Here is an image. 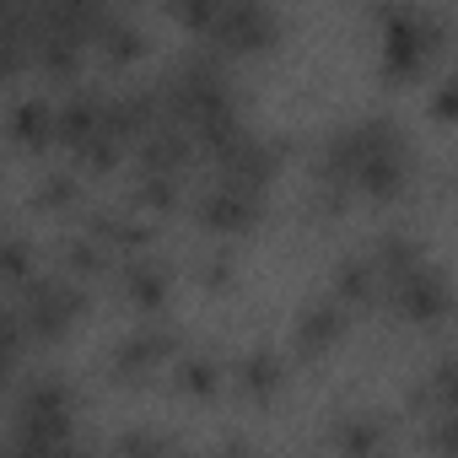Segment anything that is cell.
Listing matches in <instances>:
<instances>
[{
	"instance_id": "obj_1",
	"label": "cell",
	"mask_w": 458,
	"mask_h": 458,
	"mask_svg": "<svg viewBox=\"0 0 458 458\" xmlns=\"http://www.w3.org/2000/svg\"><path fill=\"white\" fill-rule=\"evenodd\" d=\"M410 167H415V151H410L404 124L388 114H361L324 135V146L313 157V183L335 189V194L394 199V194H404Z\"/></svg>"
},
{
	"instance_id": "obj_2",
	"label": "cell",
	"mask_w": 458,
	"mask_h": 458,
	"mask_svg": "<svg viewBox=\"0 0 458 458\" xmlns=\"http://www.w3.org/2000/svg\"><path fill=\"white\" fill-rule=\"evenodd\" d=\"M12 437H28V442H65V437H76V404H71L65 377L38 372V377H28L17 388Z\"/></svg>"
},
{
	"instance_id": "obj_3",
	"label": "cell",
	"mask_w": 458,
	"mask_h": 458,
	"mask_svg": "<svg viewBox=\"0 0 458 458\" xmlns=\"http://www.w3.org/2000/svg\"><path fill=\"white\" fill-rule=\"evenodd\" d=\"M377 22H383V71L399 81L420 76L442 44V17H426L415 6H377Z\"/></svg>"
},
{
	"instance_id": "obj_4",
	"label": "cell",
	"mask_w": 458,
	"mask_h": 458,
	"mask_svg": "<svg viewBox=\"0 0 458 458\" xmlns=\"http://www.w3.org/2000/svg\"><path fill=\"white\" fill-rule=\"evenodd\" d=\"M12 308L22 313V324L33 329V340H60V335L81 318L87 292L76 286V276H33V281L17 292Z\"/></svg>"
},
{
	"instance_id": "obj_5",
	"label": "cell",
	"mask_w": 458,
	"mask_h": 458,
	"mask_svg": "<svg viewBox=\"0 0 458 458\" xmlns=\"http://www.w3.org/2000/svg\"><path fill=\"white\" fill-rule=\"evenodd\" d=\"M281 38V12L276 6H254V0H221V12L205 33V49L210 55H254V49H270Z\"/></svg>"
},
{
	"instance_id": "obj_6",
	"label": "cell",
	"mask_w": 458,
	"mask_h": 458,
	"mask_svg": "<svg viewBox=\"0 0 458 458\" xmlns=\"http://www.w3.org/2000/svg\"><path fill=\"white\" fill-rule=\"evenodd\" d=\"M383 302L404 318V324H437L447 308H453V276L442 270V265H420V270H410V276H399L388 292H383Z\"/></svg>"
},
{
	"instance_id": "obj_7",
	"label": "cell",
	"mask_w": 458,
	"mask_h": 458,
	"mask_svg": "<svg viewBox=\"0 0 458 458\" xmlns=\"http://www.w3.org/2000/svg\"><path fill=\"white\" fill-rule=\"evenodd\" d=\"M194 216H199L205 233L233 238V233H249V226L265 216V194H254V189H243V183H221V178H210V189L194 199Z\"/></svg>"
},
{
	"instance_id": "obj_8",
	"label": "cell",
	"mask_w": 458,
	"mask_h": 458,
	"mask_svg": "<svg viewBox=\"0 0 458 458\" xmlns=\"http://www.w3.org/2000/svg\"><path fill=\"white\" fill-rule=\"evenodd\" d=\"M281 162H286V140H281V135H254V130H249L226 157H216V178H221V183H243V189L265 194L270 178L281 173Z\"/></svg>"
},
{
	"instance_id": "obj_9",
	"label": "cell",
	"mask_w": 458,
	"mask_h": 458,
	"mask_svg": "<svg viewBox=\"0 0 458 458\" xmlns=\"http://www.w3.org/2000/svg\"><path fill=\"white\" fill-rule=\"evenodd\" d=\"M162 361H178V329H167V324H146V329L124 335L114 345V356H108L114 377H146Z\"/></svg>"
},
{
	"instance_id": "obj_10",
	"label": "cell",
	"mask_w": 458,
	"mask_h": 458,
	"mask_svg": "<svg viewBox=\"0 0 458 458\" xmlns=\"http://www.w3.org/2000/svg\"><path fill=\"white\" fill-rule=\"evenodd\" d=\"M345 329H351V308H345L340 297H313V302L297 313L292 340H297V351H302V356H324L329 345H340V340H345Z\"/></svg>"
},
{
	"instance_id": "obj_11",
	"label": "cell",
	"mask_w": 458,
	"mask_h": 458,
	"mask_svg": "<svg viewBox=\"0 0 458 458\" xmlns=\"http://www.w3.org/2000/svg\"><path fill=\"white\" fill-rule=\"evenodd\" d=\"M194 157H199V146H194V135H189V130H178V124H157V130L135 146L140 173H167V178H178Z\"/></svg>"
},
{
	"instance_id": "obj_12",
	"label": "cell",
	"mask_w": 458,
	"mask_h": 458,
	"mask_svg": "<svg viewBox=\"0 0 458 458\" xmlns=\"http://www.w3.org/2000/svg\"><path fill=\"white\" fill-rule=\"evenodd\" d=\"M12 140L17 146H49V140H60V103H49L44 92H22L12 103Z\"/></svg>"
},
{
	"instance_id": "obj_13",
	"label": "cell",
	"mask_w": 458,
	"mask_h": 458,
	"mask_svg": "<svg viewBox=\"0 0 458 458\" xmlns=\"http://www.w3.org/2000/svg\"><path fill=\"white\" fill-rule=\"evenodd\" d=\"M367 259L377 265L383 292H388L399 276H410V270H420V265H426V249H420V238H415V233H404V226H388V233H377V243H372V254H367Z\"/></svg>"
},
{
	"instance_id": "obj_14",
	"label": "cell",
	"mask_w": 458,
	"mask_h": 458,
	"mask_svg": "<svg viewBox=\"0 0 458 458\" xmlns=\"http://www.w3.org/2000/svg\"><path fill=\"white\" fill-rule=\"evenodd\" d=\"M329 297H340L345 308H377L383 302V276H377V265L367 259V254H345L340 265H335V292Z\"/></svg>"
},
{
	"instance_id": "obj_15",
	"label": "cell",
	"mask_w": 458,
	"mask_h": 458,
	"mask_svg": "<svg viewBox=\"0 0 458 458\" xmlns=\"http://www.w3.org/2000/svg\"><path fill=\"white\" fill-rule=\"evenodd\" d=\"M119 292H124L140 313H162V302H167V270H162L157 259H146V254H130V259L119 265Z\"/></svg>"
},
{
	"instance_id": "obj_16",
	"label": "cell",
	"mask_w": 458,
	"mask_h": 458,
	"mask_svg": "<svg viewBox=\"0 0 458 458\" xmlns=\"http://www.w3.org/2000/svg\"><path fill=\"white\" fill-rule=\"evenodd\" d=\"M238 388H243V399H254V404H270L281 388H286V361L276 356V351H249L243 361H238Z\"/></svg>"
},
{
	"instance_id": "obj_17",
	"label": "cell",
	"mask_w": 458,
	"mask_h": 458,
	"mask_svg": "<svg viewBox=\"0 0 458 458\" xmlns=\"http://www.w3.org/2000/svg\"><path fill=\"white\" fill-rule=\"evenodd\" d=\"M335 447L345 458H377L388 447V426L377 415H345V420H335Z\"/></svg>"
},
{
	"instance_id": "obj_18",
	"label": "cell",
	"mask_w": 458,
	"mask_h": 458,
	"mask_svg": "<svg viewBox=\"0 0 458 458\" xmlns=\"http://www.w3.org/2000/svg\"><path fill=\"white\" fill-rule=\"evenodd\" d=\"M173 383H178L183 394H194V399H210V394L221 388V361H216V356L189 351V356H178V361H173Z\"/></svg>"
},
{
	"instance_id": "obj_19",
	"label": "cell",
	"mask_w": 458,
	"mask_h": 458,
	"mask_svg": "<svg viewBox=\"0 0 458 458\" xmlns=\"http://www.w3.org/2000/svg\"><path fill=\"white\" fill-rule=\"evenodd\" d=\"M92 44L103 49V60H135V55H140V22H135L130 12H108L103 33H98Z\"/></svg>"
},
{
	"instance_id": "obj_20",
	"label": "cell",
	"mask_w": 458,
	"mask_h": 458,
	"mask_svg": "<svg viewBox=\"0 0 458 458\" xmlns=\"http://www.w3.org/2000/svg\"><path fill=\"white\" fill-rule=\"evenodd\" d=\"M81 49H87V44H76V38L38 33V71H44V76H60V81H71V76L81 71Z\"/></svg>"
},
{
	"instance_id": "obj_21",
	"label": "cell",
	"mask_w": 458,
	"mask_h": 458,
	"mask_svg": "<svg viewBox=\"0 0 458 458\" xmlns=\"http://www.w3.org/2000/svg\"><path fill=\"white\" fill-rule=\"evenodd\" d=\"M60 259H65V276H103L108 270V249L98 243V238H87V233H76L65 249H60Z\"/></svg>"
},
{
	"instance_id": "obj_22",
	"label": "cell",
	"mask_w": 458,
	"mask_h": 458,
	"mask_svg": "<svg viewBox=\"0 0 458 458\" xmlns=\"http://www.w3.org/2000/svg\"><path fill=\"white\" fill-rule=\"evenodd\" d=\"M135 205H146V210H173V205H178V178H167V173H140V178H135Z\"/></svg>"
},
{
	"instance_id": "obj_23",
	"label": "cell",
	"mask_w": 458,
	"mask_h": 458,
	"mask_svg": "<svg viewBox=\"0 0 458 458\" xmlns=\"http://www.w3.org/2000/svg\"><path fill=\"white\" fill-rule=\"evenodd\" d=\"M0 270H6V281H17V286L33 281V243L22 233H6V243H0Z\"/></svg>"
},
{
	"instance_id": "obj_24",
	"label": "cell",
	"mask_w": 458,
	"mask_h": 458,
	"mask_svg": "<svg viewBox=\"0 0 458 458\" xmlns=\"http://www.w3.org/2000/svg\"><path fill=\"white\" fill-rule=\"evenodd\" d=\"M426 447H431L437 458H458V410L426 420Z\"/></svg>"
},
{
	"instance_id": "obj_25",
	"label": "cell",
	"mask_w": 458,
	"mask_h": 458,
	"mask_svg": "<svg viewBox=\"0 0 458 458\" xmlns=\"http://www.w3.org/2000/svg\"><path fill=\"white\" fill-rule=\"evenodd\" d=\"M167 453H173V442L157 431H124L119 437V458H167Z\"/></svg>"
},
{
	"instance_id": "obj_26",
	"label": "cell",
	"mask_w": 458,
	"mask_h": 458,
	"mask_svg": "<svg viewBox=\"0 0 458 458\" xmlns=\"http://www.w3.org/2000/svg\"><path fill=\"white\" fill-rule=\"evenodd\" d=\"M216 12H221V0H173V17L183 28H194V33H210Z\"/></svg>"
},
{
	"instance_id": "obj_27",
	"label": "cell",
	"mask_w": 458,
	"mask_h": 458,
	"mask_svg": "<svg viewBox=\"0 0 458 458\" xmlns=\"http://www.w3.org/2000/svg\"><path fill=\"white\" fill-rule=\"evenodd\" d=\"M76 194H81L76 173H49V178L38 183V199H44V205H76Z\"/></svg>"
},
{
	"instance_id": "obj_28",
	"label": "cell",
	"mask_w": 458,
	"mask_h": 458,
	"mask_svg": "<svg viewBox=\"0 0 458 458\" xmlns=\"http://www.w3.org/2000/svg\"><path fill=\"white\" fill-rule=\"evenodd\" d=\"M431 114H437V119H458V71H447V76L431 87Z\"/></svg>"
},
{
	"instance_id": "obj_29",
	"label": "cell",
	"mask_w": 458,
	"mask_h": 458,
	"mask_svg": "<svg viewBox=\"0 0 458 458\" xmlns=\"http://www.w3.org/2000/svg\"><path fill=\"white\" fill-rule=\"evenodd\" d=\"M199 276H205V286H226V281H233V265H226V254H216Z\"/></svg>"
},
{
	"instance_id": "obj_30",
	"label": "cell",
	"mask_w": 458,
	"mask_h": 458,
	"mask_svg": "<svg viewBox=\"0 0 458 458\" xmlns=\"http://www.w3.org/2000/svg\"><path fill=\"white\" fill-rule=\"evenodd\" d=\"M377 458H399V453H394V447H383V453H377Z\"/></svg>"
},
{
	"instance_id": "obj_31",
	"label": "cell",
	"mask_w": 458,
	"mask_h": 458,
	"mask_svg": "<svg viewBox=\"0 0 458 458\" xmlns=\"http://www.w3.org/2000/svg\"><path fill=\"white\" fill-rule=\"evenodd\" d=\"M167 458H183V453H178V447H173V453H167Z\"/></svg>"
}]
</instances>
